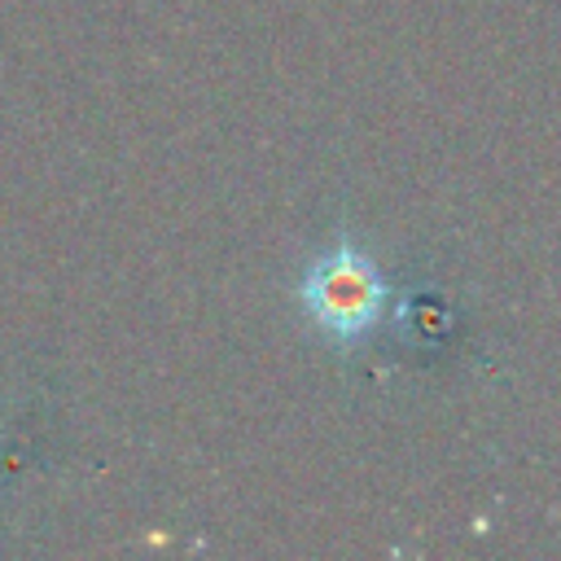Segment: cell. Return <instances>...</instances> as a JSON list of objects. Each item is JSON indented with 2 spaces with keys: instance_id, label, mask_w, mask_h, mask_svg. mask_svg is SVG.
<instances>
[{
  "instance_id": "6da1fadb",
  "label": "cell",
  "mask_w": 561,
  "mask_h": 561,
  "mask_svg": "<svg viewBox=\"0 0 561 561\" xmlns=\"http://www.w3.org/2000/svg\"><path fill=\"white\" fill-rule=\"evenodd\" d=\"M298 298H302L311 324L329 342L355 346L359 337H368L381 324L386 302H390V280L364 250H355L351 241H337L307 263V272L298 280Z\"/></svg>"
}]
</instances>
